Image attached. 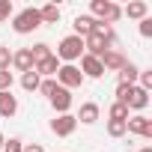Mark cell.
Instances as JSON below:
<instances>
[{
    "mask_svg": "<svg viewBox=\"0 0 152 152\" xmlns=\"http://www.w3.org/2000/svg\"><path fill=\"white\" fill-rule=\"evenodd\" d=\"M116 102L119 104H125L128 110H146V104H149V93L146 90H140L137 84H116Z\"/></svg>",
    "mask_w": 152,
    "mask_h": 152,
    "instance_id": "1",
    "label": "cell"
},
{
    "mask_svg": "<svg viewBox=\"0 0 152 152\" xmlns=\"http://www.w3.org/2000/svg\"><path fill=\"white\" fill-rule=\"evenodd\" d=\"M39 27H42V18H39V9L36 6H27V9H21V12L12 15V30L18 36H27V33H33Z\"/></svg>",
    "mask_w": 152,
    "mask_h": 152,
    "instance_id": "2",
    "label": "cell"
},
{
    "mask_svg": "<svg viewBox=\"0 0 152 152\" xmlns=\"http://www.w3.org/2000/svg\"><path fill=\"white\" fill-rule=\"evenodd\" d=\"M90 12H93V18H96V21L110 24V27H113V21H119V18H122V6H119V3H113V0H90Z\"/></svg>",
    "mask_w": 152,
    "mask_h": 152,
    "instance_id": "3",
    "label": "cell"
},
{
    "mask_svg": "<svg viewBox=\"0 0 152 152\" xmlns=\"http://www.w3.org/2000/svg\"><path fill=\"white\" fill-rule=\"evenodd\" d=\"M57 60H63V63H72L75 66V60H81L84 57V39L81 36H63L60 39V45H57V54H54Z\"/></svg>",
    "mask_w": 152,
    "mask_h": 152,
    "instance_id": "4",
    "label": "cell"
},
{
    "mask_svg": "<svg viewBox=\"0 0 152 152\" xmlns=\"http://www.w3.org/2000/svg\"><path fill=\"white\" fill-rule=\"evenodd\" d=\"M57 84L63 87V90H75V87H81L84 84V75H81V69L78 66H72V63H60V69H57Z\"/></svg>",
    "mask_w": 152,
    "mask_h": 152,
    "instance_id": "5",
    "label": "cell"
},
{
    "mask_svg": "<svg viewBox=\"0 0 152 152\" xmlns=\"http://www.w3.org/2000/svg\"><path fill=\"white\" fill-rule=\"evenodd\" d=\"M125 134H137L143 140H152V119L143 116V113H134L125 119Z\"/></svg>",
    "mask_w": 152,
    "mask_h": 152,
    "instance_id": "6",
    "label": "cell"
},
{
    "mask_svg": "<svg viewBox=\"0 0 152 152\" xmlns=\"http://www.w3.org/2000/svg\"><path fill=\"white\" fill-rule=\"evenodd\" d=\"M75 128H78V119H75V113H57L51 119V131L57 137H72Z\"/></svg>",
    "mask_w": 152,
    "mask_h": 152,
    "instance_id": "7",
    "label": "cell"
},
{
    "mask_svg": "<svg viewBox=\"0 0 152 152\" xmlns=\"http://www.w3.org/2000/svg\"><path fill=\"white\" fill-rule=\"evenodd\" d=\"M81 75H84V81L87 78H104V66H102V60L99 57H90V54H84L81 57Z\"/></svg>",
    "mask_w": 152,
    "mask_h": 152,
    "instance_id": "8",
    "label": "cell"
},
{
    "mask_svg": "<svg viewBox=\"0 0 152 152\" xmlns=\"http://www.w3.org/2000/svg\"><path fill=\"white\" fill-rule=\"evenodd\" d=\"M48 102H51V107H54L57 113H69V110H72V93H69V90H63L60 84H57V90L51 93V99H48Z\"/></svg>",
    "mask_w": 152,
    "mask_h": 152,
    "instance_id": "9",
    "label": "cell"
},
{
    "mask_svg": "<svg viewBox=\"0 0 152 152\" xmlns=\"http://www.w3.org/2000/svg\"><path fill=\"white\" fill-rule=\"evenodd\" d=\"M102 66H104V72H119L125 66V54L116 51V48H110V51L102 54Z\"/></svg>",
    "mask_w": 152,
    "mask_h": 152,
    "instance_id": "10",
    "label": "cell"
},
{
    "mask_svg": "<svg viewBox=\"0 0 152 152\" xmlns=\"http://www.w3.org/2000/svg\"><path fill=\"white\" fill-rule=\"evenodd\" d=\"M99 113H102V110H99V104H96V102H84L75 119L84 122V125H93V122H99Z\"/></svg>",
    "mask_w": 152,
    "mask_h": 152,
    "instance_id": "11",
    "label": "cell"
},
{
    "mask_svg": "<svg viewBox=\"0 0 152 152\" xmlns=\"http://www.w3.org/2000/svg\"><path fill=\"white\" fill-rule=\"evenodd\" d=\"M12 66L24 75V72H30V69H36V63H33V57H30V48H18L15 54H12Z\"/></svg>",
    "mask_w": 152,
    "mask_h": 152,
    "instance_id": "12",
    "label": "cell"
},
{
    "mask_svg": "<svg viewBox=\"0 0 152 152\" xmlns=\"http://www.w3.org/2000/svg\"><path fill=\"white\" fill-rule=\"evenodd\" d=\"M18 113V99L12 96V90L9 93H0V116L3 119H12Z\"/></svg>",
    "mask_w": 152,
    "mask_h": 152,
    "instance_id": "13",
    "label": "cell"
},
{
    "mask_svg": "<svg viewBox=\"0 0 152 152\" xmlns=\"http://www.w3.org/2000/svg\"><path fill=\"white\" fill-rule=\"evenodd\" d=\"M122 15H128V18H134V21H143V18L149 15V3H146V0H131V3L122 9Z\"/></svg>",
    "mask_w": 152,
    "mask_h": 152,
    "instance_id": "14",
    "label": "cell"
},
{
    "mask_svg": "<svg viewBox=\"0 0 152 152\" xmlns=\"http://www.w3.org/2000/svg\"><path fill=\"white\" fill-rule=\"evenodd\" d=\"M93 24H96V18L93 15H78V18H75V36H81V39H87L90 33H93Z\"/></svg>",
    "mask_w": 152,
    "mask_h": 152,
    "instance_id": "15",
    "label": "cell"
},
{
    "mask_svg": "<svg viewBox=\"0 0 152 152\" xmlns=\"http://www.w3.org/2000/svg\"><path fill=\"white\" fill-rule=\"evenodd\" d=\"M57 69H60V60L51 54L48 60H42V63H36V75H39V78H54V75H57Z\"/></svg>",
    "mask_w": 152,
    "mask_h": 152,
    "instance_id": "16",
    "label": "cell"
},
{
    "mask_svg": "<svg viewBox=\"0 0 152 152\" xmlns=\"http://www.w3.org/2000/svg\"><path fill=\"white\" fill-rule=\"evenodd\" d=\"M137 75H140V69H137L131 60H125V66L119 69V84H128V87L137 84Z\"/></svg>",
    "mask_w": 152,
    "mask_h": 152,
    "instance_id": "17",
    "label": "cell"
},
{
    "mask_svg": "<svg viewBox=\"0 0 152 152\" xmlns=\"http://www.w3.org/2000/svg\"><path fill=\"white\" fill-rule=\"evenodd\" d=\"M39 18H42V24H57L60 21V6L57 3H45L39 9Z\"/></svg>",
    "mask_w": 152,
    "mask_h": 152,
    "instance_id": "18",
    "label": "cell"
},
{
    "mask_svg": "<svg viewBox=\"0 0 152 152\" xmlns=\"http://www.w3.org/2000/svg\"><path fill=\"white\" fill-rule=\"evenodd\" d=\"M39 84H42V78L36 75V69H30V72H24V75H21V87H24L27 93H36V90H39Z\"/></svg>",
    "mask_w": 152,
    "mask_h": 152,
    "instance_id": "19",
    "label": "cell"
},
{
    "mask_svg": "<svg viewBox=\"0 0 152 152\" xmlns=\"http://www.w3.org/2000/svg\"><path fill=\"white\" fill-rule=\"evenodd\" d=\"M54 51H51V45L48 42H36L33 48H30V57H33V63H42V60H48Z\"/></svg>",
    "mask_w": 152,
    "mask_h": 152,
    "instance_id": "20",
    "label": "cell"
},
{
    "mask_svg": "<svg viewBox=\"0 0 152 152\" xmlns=\"http://www.w3.org/2000/svg\"><path fill=\"white\" fill-rule=\"evenodd\" d=\"M128 116H131V110H128L125 104H119V102H113V104L107 107V119H122V122H125Z\"/></svg>",
    "mask_w": 152,
    "mask_h": 152,
    "instance_id": "21",
    "label": "cell"
},
{
    "mask_svg": "<svg viewBox=\"0 0 152 152\" xmlns=\"http://www.w3.org/2000/svg\"><path fill=\"white\" fill-rule=\"evenodd\" d=\"M107 134L110 137H125V122L122 119H107Z\"/></svg>",
    "mask_w": 152,
    "mask_h": 152,
    "instance_id": "22",
    "label": "cell"
},
{
    "mask_svg": "<svg viewBox=\"0 0 152 152\" xmlns=\"http://www.w3.org/2000/svg\"><path fill=\"white\" fill-rule=\"evenodd\" d=\"M137 81H140L137 87L149 93V90H152V69H140V75H137Z\"/></svg>",
    "mask_w": 152,
    "mask_h": 152,
    "instance_id": "23",
    "label": "cell"
},
{
    "mask_svg": "<svg viewBox=\"0 0 152 152\" xmlns=\"http://www.w3.org/2000/svg\"><path fill=\"white\" fill-rule=\"evenodd\" d=\"M9 90H12V72L0 69V93H9Z\"/></svg>",
    "mask_w": 152,
    "mask_h": 152,
    "instance_id": "24",
    "label": "cell"
},
{
    "mask_svg": "<svg viewBox=\"0 0 152 152\" xmlns=\"http://www.w3.org/2000/svg\"><path fill=\"white\" fill-rule=\"evenodd\" d=\"M15 15V9H12V0H0V24L3 21H9Z\"/></svg>",
    "mask_w": 152,
    "mask_h": 152,
    "instance_id": "25",
    "label": "cell"
},
{
    "mask_svg": "<svg viewBox=\"0 0 152 152\" xmlns=\"http://www.w3.org/2000/svg\"><path fill=\"white\" fill-rule=\"evenodd\" d=\"M54 90H57V81H54V78H42V84H39V90H36V93H42V96H48V99H51V93H54Z\"/></svg>",
    "mask_w": 152,
    "mask_h": 152,
    "instance_id": "26",
    "label": "cell"
},
{
    "mask_svg": "<svg viewBox=\"0 0 152 152\" xmlns=\"http://www.w3.org/2000/svg\"><path fill=\"white\" fill-rule=\"evenodd\" d=\"M24 149V143L18 140V137H9V140H3V152H21Z\"/></svg>",
    "mask_w": 152,
    "mask_h": 152,
    "instance_id": "27",
    "label": "cell"
},
{
    "mask_svg": "<svg viewBox=\"0 0 152 152\" xmlns=\"http://www.w3.org/2000/svg\"><path fill=\"white\" fill-rule=\"evenodd\" d=\"M9 66H12V51L0 48V69H9Z\"/></svg>",
    "mask_w": 152,
    "mask_h": 152,
    "instance_id": "28",
    "label": "cell"
},
{
    "mask_svg": "<svg viewBox=\"0 0 152 152\" xmlns=\"http://www.w3.org/2000/svg\"><path fill=\"white\" fill-rule=\"evenodd\" d=\"M140 36H143V39H149V36H152V18H149V15L140 21Z\"/></svg>",
    "mask_w": 152,
    "mask_h": 152,
    "instance_id": "29",
    "label": "cell"
},
{
    "mask_svg": "<svg viewBox=\"0 0 152 152\" xmlns=\"http://www.w3.org/2000/svg\"><path fill=\"white\" fill-rule=\"evenodd\" d=\"M21 152H45V146H42V143H24Z\"/></svg>",
    "mask_w": 152,
    "mask_h": 152,
    "instance_id": "30",
    "label": "cell"
},
{
    "mask_svg": "<svg viewBox=\"0 0 152 152\" xmlns=\"http://www.w3.org/2000/svg\"><path fill=\"white\" fill-rule=\"evenodd\" d=\"M3 140H6V137H3V134H0V152H3Z\"/></svg>",
    "mask_w": 152,
    "mask_h": 152,
    "instance_id": "31",
    "label": "cell"
},
{
    "mask_svg": "<svg viewBox=\"0 0 152 152\" xmlns=\"http://www.w3.org/2000/svg\"><path fill=\"white\" fill-rule=\"evenodd\" d=\"M140 152H152V146H143V149H140Z\"/></svg>",
    "mask_w": 152,
    "mask_h": 152,
    "instance_id": "32",
    "label": "cell"
}]
</instances>
